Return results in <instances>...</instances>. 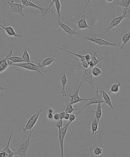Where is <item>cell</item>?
Returning <instances> with one entry per match:
<instances>
[{"instance_id": "obj_1", "label": "cell", "mask_w": 130, "mask_h": 157, "mask_svg": "<svg viewBox=\"0 0 130 157\" xmlns=\"http://www.w3.org/2000/svg\"><path fill=\"white\" fill-rule=\"evenodd\" d=\"M21 1H22V4L24 5L25 7H30L35 8L39 9L42 13V15H40V17L42 18V20L43 18H44V16L47 14L48 10H51L52 13L55 14V10L51 8V7L52 6V5L55 4L56 0L52 1L49 6L48 7H42L38 6V5H37L34 3L31 0H29V1H28V0H22Z\"/></svg>"}, {"instance_id": "obj_2", "label": "cell", "mask_w": 130, "mask_h": 157, "mask_svg": "<svg viewBox=\"0 0 130 157\" xmlns=\"http://www.w3.org/2000/svg\"><path fill=\"white\" fill-rule=\"evenodd\" d=\"M121 43L122 42L121 41L119 42V44H118V45L116 46V47H114L113 48H112V49H111V50L109 51V52L108 53L106 54V55H105L104 57L99 59L97 58V57L98 56V52L101 48L103 47H99L98 50H96L95 44H94V53L93 56H92L91 60H90V61L89 62V63H90V67L92 68H93L94 67H95L97 64H98L101 61L103 60V59H106V58L107 57V56H108V55H109L110 54H111V53L112 52V51H113L116 47H117L118 46H119V45L120 44H121Z\"/></svg>"}, {"instance_id": "obj_3", "label": "cell", "mask_w": 130, "mask_h": 157, "mask_svg": "<svg viewBox=\"0 0 130 157\" xmlns=\"http://www.w3.org/2000/svg\"><path fill=\"white\" fill-rule=\"evenodd\" d=\"M34 130L33 129L32 130H29V133L27 139L22 144L17 151L14 152V154H18L21 157H26L27 150L31 144L30 139H31V134Z\"/></svg>"}, {"instance_id": "obj_4", "label": "cell", "mask_w": 130, "mask_h": 157, "mask_svg": "<svg viewBox=\"0 0 130 157\" xmlns=\"http://www.w3.org/2000/svg\"><path fill=\"white\" fill-rule=\"evenodd\" d=\"M92 69L90 67L87 69H83L85 71V72L82 78L80 80V83H83V82H86L88 83L91 89L93 90L95 89L96 83L93 80V76L92 74Z\"/></svg>"}, {"instance_id": "obj_5", "label": "cell", "mask_w": 130, "mask_h": 157, "mask_svg": "<svg viewBox=\"0 0 130 157\" xmlns=\"http://www.w3.org/2000/svg\"><path fill=\"white\" fill-rule=\"evenodd\" d=\"M97 88L96 89V90L95 91L96 92V94L95 96H94L92 98H88L89 101V102L85 104L84 106L80 108V110L78 112V113L76 115V116L78 115L86 107L89 105H92V104H98V103L101 102L102 103L105 104L104 101L103 100H102V98L100 96L98 93L99 90H98V88H99V84H97Z\"/></svg>"}, {"instance_id": "obj_6", "label": "cell", "mask_w": 130, "mask_h": 157, "mask_svg": "<svg viewBox=\"0 0 130 157\" xmlns=\"http://www.w3.org/2000/svg\"><path fill=\"white\" fill-rule=\"evenodd\" d=\"M53 22L56 24V27L55 28V31L58 28L61 27L64 30V32L65 33V34H69V37H70L72 35L78 36L80 34V31H75V30H72L68 25L62 22L61 20V18H58L57 22L54 21Z\"/></svg>"}, {"instance_id": "obj_7", "label": "cell", "mask_w": 130, "mask_h": 157, "mask_svg": "<svg viewBox=\"0 0 130 157\" xmlns=\"http://www.w3.org/2000/svg\"><path fill=\"white\" fill-rule=\"evenodd\" d=\"M115 11H114L113 18L112 20L111 21L110 23L106 27L104 28V31L102 34V36L106 35L111 29L113 28L116 27H123L122 26H119V24L121 23L122 20L124 19V16L122 14L120 16L117 18H115Z\"/></svg>"}, {"instance_id": "obj_8", "label": "cell", "mask_w": 130, "mask_h": 157, "mask_svg": "<svg viewBox=\"0 0 130 157\" xmlns=\"http://www.w3.org/2000/svg\"><path fill=\"white\" fill-rule=\"evenodd\" d=\"M12 65L20 67V68L25 69L29 71H36L38 72L39 75L40 74L42 76H44V75L40 71L41 68L40 66L39 65H36L34 64L33 62L15 63V64H13Z\"/></svg>"}, {"instance_id": "obj_9", "label": "cell", "mask_w": 130, "mask_h": 157, "mask_svg": "<svg viewBox=\"0 0 130 157\" xmlns=\"http://www.w3.org/2000/svg\"><path fill=\"white\" fill-rule=\"evenodd\" d=\"M84 39L86 40L93 42L94 44L98 45L100 46V47H104V46H114V47H116L118 45L116 43H113V42H110L105 40V39H98V38L91 37L86 35L84 36Z\"/></svg>"}, {"instance_id": "obj_10", "label": "cell", "mask_w": 130, "mask_h": 157, "mask_svg": "<svg viewBox=\"0 0 130 157\" xmlns=\"http://www.w3.org/2000/svg\"><path fill=\"white\" fill-rule=\"evenodd\" d=\"M42 109L41 108L39 110L38 112L31 116V118L29 119L27 121L25 126L23 128V131H26L30 130L33 129L34 126L37 122L40 113L42 112Z\"/></svg>"}, {"instance_id": "obj_11", "label": "cell", "mask_w": 130, "mask_h": 157, "mask_svg": "<svg viewBox=\"0 0 130 157\" xmlns=\"http://www.w3.org/2000/svg\"><path fill=\"white\" fill-rule=\"evenodd\" d=\"M70 123H68L65 126L58 129L59 130V142L60 143V148H61V157H64V138L66 135L68 127L70 125Z\"/></svg>"}, {"instance_id": "obj_12", "label": "cell", "mask_w": 130, "mask_h": 157, "mask_svg": "<svg viewBox=\"0 0 130 157\" xmlns=\"http://www.w3.org/2000/svg\"><path fill=\"white\" fill-rule=\"evenodd\" d=\"M79 84L78 89L74 94L72 95L68 94V93L67 94V96H69L70 97V103L69 104L72 105L77 104L79 102H82L83 101H88L89 100L88 98H81L79 96V92L80 90L81 85H82V83H79Z\"/></svg>"}, {"instance_id": "obj_13", "label": "cell", "mask_w": 130, "mask_h": 157, "mask_svg": "<svg viewBox=\"0 0 130 157\" xmlns=\"http://www.w3.org/2000/svg\"><path fill=\"white\" fill-rule=\"evenodd\" d=\"M7 3L10 7L9 12L17 13L20 14L23 17L24 16V13L23 12V9L25 7L22 4L14 3V1H13V2L8 1Z\"/></svg>"}, {"instance_id": "obj_14", "label": "cell", "mask_w": 130, "mask_h": 157, "mask_svg": "<svg viewBox=\"0 0 130 157\" xmlns=\"http://www.w3.org/2000/svg\"><path fill=\"white\" fill-rule=\"evenodd\" d=\"M13 133H14V130H12L11 131L10 138L6 147L3 150L0 151V157H14V152L12 151L10 148V143Z\"/></svg>"}, {"instance_id": "obj_15", "label": "cell", "mask_w": 130, "mask_h": 157, "mask_svg": "<svg viewBox=\"0 0 130 157\" xmlns=\"http://www.w3.org/2000/svg\"><path fill=\"white\" fill-rule=\"evenodd\" d=\"M98 124L97 122L96 119L95 118L94 121L93 122L91 125V130L92 131V136L91 139V142H90V153H89V157L91 156L92 148L93 142V139L95 134L96 135L97 131L98 129Z\"/></svg>"}, {"instance_id": "obj_16", "label": "cell", "mask_w": 130, "mask_h": 157, "mask_svg": "<svg viewBox=\"0 0 130 157\" xmlns=\"http://www.w3.org/2000/svg\"><path fill=\"white\" fill-rule=\"evenodd\" d=\"M13 49H11L9 55H7L6 57H4L2 56H0V58L6 59H8V60L11 61L14 64L15 63H19L24 62V61L23 60L22 57L18 56H12L13 53Z\"/></svg>"}, {"instance_id": "obj_17", "label": "cell", "mask_w": 130, "mask_h": 157, "mask_svg": "<svg viewBox=\"0 0 130 157\" xmlns=\"http://www.w3.org/2000/svg\"><path fill=\"white\" fill-rule=\"evenodd\" d=\"M67 62L65 61V71H64V74L61 77V82L62 84V89L61 91V94L63 97H65L67 96V92L65 90V85H66L68 79H67L66 74L67 70Z\"/></svg>"}, {"instance_id": "obj_18", "label": "cell", "mask_w": 130, "mask_h": 157, "mask_svg": "<svg viewBox=\"0 0 130 157\" xmlns=\"http://www.w3.org/2000/svg\"><path fill=\"white\" fill-rule=\"evenodd\" d=\"M73 21L77 22L78 25H77V27L75 30L77 31L78 29H82L88 28L91 29V27H90L88 25L87 23L86 20V16L85 15H83V18L80 20L79 21H77L73 20Z\"/></svg>"}, {"instance_id": "obj_19", "label": "cell", "mask_w": 130, "mask_h": 157, "mask_svg": "<svg viewBox=\"0 0 130 157\" xmlns=\"http://www.w3.org/2000/svg\"><path fill=\"white\" fill-rule=\"evenodd\" d=\"M0 26L2 29L5 30V32L6 33L8 36L10 37H15L19 38L22 37V35L20 34H17L14 30V28L11 27H5L2 26L0 23Z\"/></svg>"}, {"instance_id": "obj_20", "label": "cell", "mask_w": 130, "mask_h": 157, "mask_svg": "<svg viewBox=\"0 0 130 157\" xmlns=\"http://www.w3.org/2000/svg\"><path fill=\"white\" fill-rule=\"evenodd\" d=\"M56 55H53L51 57L47 58L46 59L42 60V62L41 64H39L41 68L43 67L48 66L52 64L53 61H56Z\"/></svg>"}, {"instance_id": "obj_21", "label": "cell", "mask_w": 130, "mask_h": 157, "mask_svg": "<svg viewBox=\"0 0 130 157\" xmlns=\"http://www.w3.org/2000/svg\"><path fill=\"white\" fill-rule=\"evenodd\" d=\"M101 92L102 93V98L103 99V101H104L105 104H107L110 107L113 109V106L112 105V102H111L109 96L107 94V92L105 91L103 88H102Z\"/></svg>"}, {"instance_id": "obj_22", "label": "cell", "mask_w": 130, "mask_h": 157, "mask_svg": "<svg viewBox=\"0 0 130 157\" xmlns=\"http://www.w3.org/2000/svg\"><path fill=\"white\" fill-rule=\"evenodd\" d=\"M105 105L106 104H103V105H102V103L101 102L98 103V104L96 110L95 111V118L96 119L97 122H98V124H99L100 120L102 116V107Z\"/></svg>"}, {"instance_id": "obj_23", "label": "cell", "mask_w": 130, "mask_h": 157, "mask_svg": "<svg viewBox=\"0 0 130 157\" xmlns=\"http://www.w3.org/2000/svg\"><path fill=\"white\" fill-rule=\"evenodd\" d=\"M28 45H26L24 47V53L22 55V58L26 63H32L33 62L31 61V59L38 58V57H37L31 58H30L29 55L27 51V48H28Z\"/></svg>"}, {"instance_id": "obj_24", "label": "cell", "mask_w": 130, "mask_h": 157, "mask_svg": "<svg viewBox=\"0 0 130 157\" xmlns=\"http://www.w3.org/2000/svg\"><path fill=\"white\" fill-rule=\"evenodd\" d=\"M122 83L119 82L117 84H114L111 85L110 88V90L109 92V94L111 93H119L120 90V87Z\"/></svg>"}, {"instance_id": "obj_25", "label": "cell", "mask_w": 130, "mask_h": 157, "mask_svg": "<svg viewBox=\"0 0 130 157\" xmlns=\"http://www.w3.org/2000/svg\"><path fill=\"white\" fill-rule=\"evenodd\" d=\"M54 4L58 18H61V17L64 18V17L61 15V2H60V0H56Z\"/></svg>"}, {"instance_id": "obj_26", "label": "cell", "mask_w": 130, "mask_h": 157, "mask_svg": "<svg viewBox=\"0 0 130 157\" xmlns=\"http://www.w3.org/2000/svg\"><path fill=\"white\" fill-rule=\"evenodd\" d=\"M55 47H57V48L60 49L62 50L66 51V52H67L69 53L72 54V55H75V56L78 57L80 59V60L81 62H83L84 61H85V55H80V54L75 53L72 52V51L68 50L62 48V47H58V46H57V45H55Z\"/></svg>"}, {"instance_id": "obj_27", "label": "cell", "mask_w": 130, "mask_h": 157, "mask_svg": "<svg viewBox=\"0 0 130 157\" xmlns=\"http://www.w3.org/2000/svg\"><path fill=\"white\" fill-rule=\"evenodd\" d=\"M130 39V30L127 34H125L122 37L121 42L122 43L121 47H120V49H123L124 46L127 44Z\"/></svg>"}, {"instance_id": "obj_28", "label": "cell", "mask_w": 130, "mask_h": 157, "mask_svg": "<svg viewBox=\"0 0 130 157\" xmlns=\"http://www.w3.org/2000/svg\"><path fill=\"white\" fill-rule=\"evenodd\" d=\"M9 66L6 59L0 58V73L6 70Z\"/></svg>"}, {"instance_id": "obj_29", "label": "cell", "mask_w": 130, "mask_h": 157, "mask_svg": "<svg viewBox=\"0 0 130 157\" xmlns=\"http://www.w3.org/2000/svg\"><path fill=\"white\" fill-rule=\"evenodd\" d=\"M121 11L124 16V20L125 22H127L130 18V6L126 8H123Z\"/></svg>"}, {"instance_id": "obj_30", "label": "cell", "mask_w": 130, "mask_h": 157, "mask_svg": "<svg viewBox=\"0 0 130 157\" xmlns=\"http://www.w3.org/2000/svg\"><path fill=\"white\" fill-rule=\"evenodd\" d=\"M116 4L117 5L121 6L122 8H126L130 7V0H117L116 1Z\"/></svg>"}, {"instance_id": "obj_31", "label": "cell", "mask_w": 130, "mask_h": 157, "mask_svg": "<svg viewBox=\"0 0 130 157\" xmlns=\"http://www.w3.org/2000/svg\"><path fill=\"white\" fill-rule=\"evenodd\" d=\"M0 30H1V31L3 33L4 35L5 36H6V37L7 38V39H9V41L10 42V43H11V44L13 45L15 47V48L17 50L18 52H19V53L22 54V55H23V53H22V51H21V50L19 49V48H18V47L17 46V45L15 44V43H14V42H13V41L8 36L6 35V33L5 32V31H4V30H3V29H2V28L1 27V26H0Z\"/></svg>"}, {"instance_id": "obj_32", "label": "cell", "mask_w": 130, "mask_h": 157, "mask_svg": "<svg viewBox=\"0 0 130 157\" xmlns=\"http://www.w3.org/2000/svg\"><path fill=\"white\" fill-rule=\"evenodd\" d=\"M79 109H80V108L74 109V108H73V105L69 104L67 105L66 108H65V110H64V111L65 112V113H68L70 114H71L73 111H74Z\"/></svg>"}, {"instance_id": "obj_33", "label": "cell", "mask_w": 130, "mask_h": 157, "mask_svg": "<svg viewBox=\"0 0 130 157\" xmlns=\"http://www.w3.org/2000/svg\"><path fill=\"white\" fill-rule=\"evenodd\" d=\"M102 73V71L100 68L98 67H94L92 70V74L93 76L95 77H98Z\"/></svg>"}, {"instance_id": "obj_34", "label": "cell", "mask_w": 130, "mask_h": 157, "mask_svg": "<svg viewBox=\"0 0 130 157\" xmlns=\"http://www.w3.org/2000/svg\"><path fill=\"white\" fill-rule=\"evenodd\" d=\"M93 152L94 155L99 156L103 153V150L101 147L97 146L93 149Z\"/></svg>"}, {"instance_id": "obj_35", "label": "cell", "mask_w": 130, "mask_h": 157, "mask_svg": "<svg viewBox=\"0 0 130 157\" xmlns=\"http://www.w3.org/2000/svg\"><path fill=\"white\" fill-rule=\"evenodd\" d=\"M81 65L82 66V67H77L74 68L75 69H87L90 67V63L89 62L86 61H84L81 62Z\"/></svg>"}, {"instance_id": "obj_36", "label": "cell", "mask_w": 130, "mask_h": 157, "mask_svg": "<svg viewBox=\"0 0 130 157\" xmlns=\"http://www.w3.org/2000/svg\"><path fill=\"white\" fill-rule=\"evenodd\" d=\"M63 120H59L58 121L56 122V124L52 126V127H57L58 129H60L63 127Z\"/></svg>"}, {"instance_id": "obj_37", "label": "cell", "mask_w": 130, "mask_h": 157, "mask_svg": "<svg viewBox=\"0 0 130 157\" xmlns=\"http://www.w3.org/2000/svg\"><path fill=\"white\" fill-rule=\"evenodd\" d=\"M76 116L75 115H74L73 114H70V116L69 118V123H71L74 122L75 121L76 118Z\"/></svg>"}, {"instance_id": "obj_38", "label": "cell", "mask_w": 130, "mask_h": 157, "mask_svg": "<svg viewBox=\"0 0 130 157\" xmlns=\"http://www.w3.org/2000/svg\"><path fill=\"white\" fill-rule=\"evenodd\" d=\"M60 118V115H59V113H55L53 114V120L55 121V122H57L58 121Z\"/></svg>"}, {"instance_id": "obj_39", "label": "cell", "mask_w": 130, "mask_h": 157, "mask_svg": "<svg viewBox=\"0 0 130 157\" xmlns=\"http://www.w3.org/2000/svg\"><path fill=\"white\" fill-rule=\"evenodd\" d=\"M85 60L86 61L90 62L91 60L92 56L89 54H85Z\"/></svg>"}, {"instance_id": "obj_40", "label": "cell", "mask_w": 130, "mask_h": 157, "mask_svg": "<svg viewBox=\"0 0 130 157\" xmlns=\"http://www.w3.org/2000/svg\"><path fill=\"white\" fill-rule=\"evenodd\" d=\"M47 118L48 120H53V114L47 113Z\"/></svg>"}, {"instance_id": "obj_41", "label": "cell", "mask_w": 130, "mask_h": 157, "mask_svg": "<svg viewBox=\"0 0 130 157\" xmlns=\"http://www.w3.org/2000/svg\"><path fill=\"white\" fill-rule=\"evenodd\" d=\"M55 113V110L52 108H49L47 110V113H50V114H54Z\"/></svg>"}, {"instance_id": "obj_42", "label": "cell", "mask_w": 130, "mask_h": 157, "mask_svg": "<svg viewBox=\"0 0 130 157\" xmlns=\"http://www.w3.org/2000/svg\"><path fill=\"white\" fill-rule=\"evenodd\" d=\"M65 114V113L64 111L62 112H61L59 113L60 115V120H64V117Z\"/></svg>"}, {"instance_id": "obj_43", "label": "cell", "mask_w": 130, "mask_h": 157, "mask_svg": "<svg viewBox=\"0 0 130 157\" xmlns=\"http://www.w3.org/2000/svg\"><path fill=\"white\" fill-rule=\"evenodd\" d=\"M70 116V114L69 113H65V115L64 116V119L65 120H69Z\"/></svg>"}, {"instance_id": "obj_44", "label": "cell", "mask_w": 130, "mask_h": 157, "mask_svg": "<svg viewBox=\"0 0 130 157\" xmlns=\"http://www.w3.org/2000/svg\"><path fill=\"white\" fill-rule=\"evenodd\" d=\"M0 89H1V91H5L8 92H9V91L7 88H3V87H1V86H0Z\"/></svg>"}, {"instance_id": "obj_45", "label": "cell", "mask_w": 130, "mask_h": 157, "mask_svg": "<svg viewBox=\"0 0 130 157\" xmlns=\"http://www.w3.org/2000/svg\"><path fill=\"white\" fill-rule=\"evenodd\" d=\"M2 6H0V9H1V7H2ZM1 18H2V17H1V16L0 15V22H1Z\"/></svg>"}, {"instance_id": "obj_46", "label": "cell", "mask_w": 130, "mask_h": 157, "mask_svg": "<svg viewBox=\"0 0 130 157\" xmlns=\"http://www.w3.org/2000/svg\"><path fill=\"white\" fill-rule=\"evenodd\" d=\"M113 0H110V1H107V2H113Z\"/></svg>"}, {"instance_id": "obj_47", "label": "cell", "mask_w": 130, "mask_h": 157, "mask_svg": "<svg viewBox=\"0 0 130 157\" xmlns=\"http://www.w3.org/2000/svg\"><path fill=\"white\" fill-rule=\"evenodd\" d=\"M98 157H100L99 156H98Z\"/></svg>"}]
</instances>
